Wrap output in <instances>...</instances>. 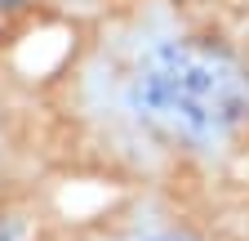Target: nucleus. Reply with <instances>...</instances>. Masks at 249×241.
Listing matches in <instances>:
<instances>
[{
  "label": "nucleus",
  "instance_id": "4",
  "mask_svg": "<svg viewBox=\"0 0 249 241\" xmlns=\"http://www.w3.org/2000/svg\"><path fill=\"white\" fill-rule=\"evenodd\" d=\"M156 241H174V237H156Z\"/></svg>",
  "mask_w": 249,
  "mask_h": 241
},
{
  "label": "nucleus",
  "instance_id": "1",
  "mask_svg": "<svg viewBox=\"0 0 249 241\" xmlns=\"http://www.w3.org/2000/svg\"><path fill=\"white\" fill-rule=\"evenodd\" d=\"M138 116L182 139H227L249 120V67L192 36L151 40L129 76Z\"/></svg>",
  "mask_w": 249,
  "mask_h": 241
},
{
  "label": "nucleus",
  "instance_id": "2",
  "mask_svg": "<svg viewBox=\"0 0 249 241\" xmlns=\"http://www.w3.org/2000/svg\"><path fill=\"white\" fill-rule=\"evenodd\" d=\"M0 241H18V223H5V228H0Z\"/></svg>",
  "mask_w": 249,
  "mask_h": 241
},
{
  "label": "nucleus",
  "instance_id": "3",
  "mask_svg": "<svg viewBox=\"0 0 249 241\" xmlns=\"http://www.w3.org/2000/svg\"><path fill=\"white\" fill-rule=\"evenodd\" d=\"M18 5H31V0H0V9H18Z\"/></svg>",
  "mask_w": 249,
  "mask_h": 241
}]
</instances>
